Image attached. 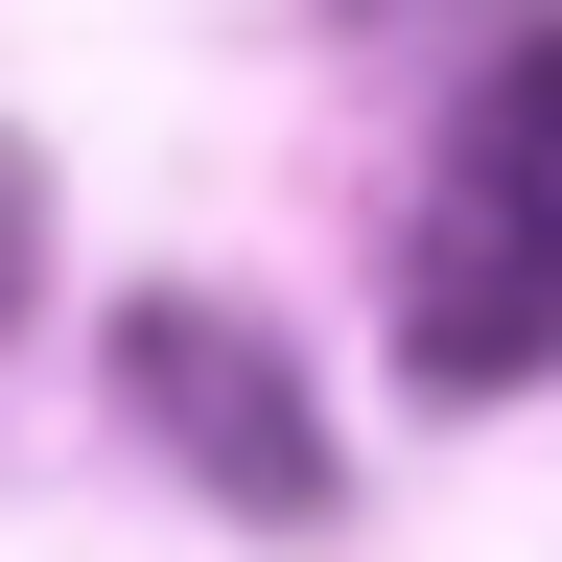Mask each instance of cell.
I'll return each instance as SVG.
<instances>
[{"instance_id": "cell-1", "label": "cell", "mask_w": 562, "mask_h": 562, "mask_svg": "<svg viewBox=\"0 0 562 562\" xmlns=\"http://www.w3.org/2000/svg\"><path fill=\"white\" fill-rule=\"evenodd\" d=\"M398 375L422 398L562 375V24H492L469 47L446 188H422V258H398Z\"/></svg>"}, {"instance_id": "cell-2", "label": "cell", "mask_w": 562, "mask_h": 562, "mask_svg": "<svg viewBox=\"0 0 562 562\" xmlns=\"http://www.w3.org/2000/svg\"><path fill=\"white\" fill-rule=\"evenodd\" d=\"M117 398L165 422V469L211 492V516H328V422H305V351H281L258 305H211V281H140L117 305Z\"/></svg>"}, {"instance_id": "cell-3", "label": "cell", "mask_w": 562, "mask_h": 562, "mask_svg": "<svg viewBox=\"0 0 562 562\" xmlns=\"http://www.w3.org/2000/svg\"><path fill=\"white\" fill-rule=\"evenodd\" d=\"M24 305H47V165L0 140V351H24Z\"/></svg>"}]
</instances>
